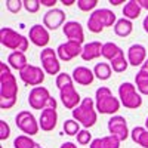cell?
Segmentation results:
<instances>
[{"label": "cell", "mask_w": 148, "mask_h": 148, "mask_svg": "<svg viewBox=\"0 0 148 148\" xmlns=\"http://www.w3.org/2000/svg\"><path fill=\"white\" fill-rule=\"evenodd\" d=\"M138 2H139V5H141L142 9H147L148 10V0H138Z\"/></svg>", "instance_id": "7bdbcfd3"}, {"label": "cell", "mask_w": 148, "mask_h": 148, "mask_svg": "<svg viewBox=\"0 0 148 148\" xmlns=\"http://www.w3.org/2000/svg\"><path fill=\"white\" fill-rule=\"evenodd\" d=\"M98 5V0H77V8L83 12L93 10Z\"/></svg>", "instance_id": "4dcf8cb0"}, {"label": "cell", "mask_w": 148, "mask_h": 148, "mask_svg": "<svg viewBox=\"0 0 148 148\" xmlns=\"http://www.w3.org/2000/svg\"><path fill=\"white\" fill-rule=\"evenodd\" d=\"M10 136V127L5 120H0V139L6 141Z\"/></svg>", "instance_id": "8d00e7d4"}, {"label": "cell", "mask_w": 148, "mask_h": 148, "mask_svg": "<svg viewBox=\"0 0 148 148\" xmlns=\"http://www.w3.org/2000/svg\"><path fill=\"white\" fill-rule=\"evenodd\" d=\"M28 39L33 45L39 46V47H45L47 46L49 40H51V36H49V31L45 25H40V24H36L30 28L28 33Z\"/></svg>", "instance_id": "9a60e30c"}, {"label": "cell", "mask_w": 148, "mask_h": 148, "mask_svg": "<svg viewBox=\"0 0 148 148\" xmlns=\"http://www.w3.org/2000/svg\"><path fill=\"white\" fill-rule=\"evenodd\" d=\"M65 22V12L61 10L58 8H53V9H49L45 16H43V25L47 28V30H58L62 24Z\"/></svg>", "instance_id": "5bb4252c"}, {"label": "cell", "mask_w": 148, "mask_h": 148, "mask_svg": "<svg viewBox=\"0 0 148 148\" xmlns=\"http://www.w3.org/2000/svg\"><path fill=\"white\" fill-rule=\"evenodd\" d=\"M40 6H42L40 0H24V9L30 14H37Z\"/></svg>", "instance_id": "1f68e13d"}, {"label": "cell", "mask_w": 148, "mask_h": 148, "mask_svg": "<svg viewBox=\"0 0 148 148\" xmlns=\"http://www.w3.org/2000/svg\"><path fill=\"white\" fill-rule=\"evenodd\" d=\"M64 132L68 135V136H77L80 133V125L79 121H76L74 119L65 120L64 121Z\"/></svg>", "instance_id": "f546056e"}, {"label": "cell", "mask_w": 148, "mask_h": 148, "mask_svg": "<svg viewBox=\"0 0 148 148\" xmlns=\"http://www.w3.org/2000/svg\"><path fill=\"white\" fill-rule=\"evenodd\" d=\"M102 43L101 42H89L83 46V52H82V59L83 61H93L96 58L102 56Z\"/></svg>", "instance_id": "ffe728a7"}, {"label": "cell", "mask_w": 148, "mask_h": 148, "mask_svg": "<svg viewBox=\"0 0 148 148\" xmlns=\"http://www.w3.org/2000/svg\"><path fill=\"white\" fill-rule=\"evenodd\" d=\"M15 125L22 133H25L27 136L37 135V132H39V129H40V125H39V121L36 120L34 114L30 113V111H25V110L19 111V113L16 114Z\"/></svg>", "instance_id": "ba28073f"}, {"label": "cell", "mask_w": 148, "mask_h": 148, "mask_svg": "<svg viewBox=\"0 0 148 148\" xmlns=\"http://www.w3.org/2000/svg\"><path fill=\"white\" fill-rule=\"evenodd\" d=\"M73 82H74V80H73V76H70V74H67V73H61V74H58V76H56V80H55L58 89L64 88L65 84L73 83Z\"/></svg>", "instance_id": "836d02e7"}, {"label": "cell", "mask_w": 148, "mask_h": 148, "mask_svg": "<svg viewBox=\"0 0 148 148\" xmlns=\"http://www.w3.org/2000/svg\"><path fill=\"white\" fill-rule=\"evenodd\" d=\"M73 80L76 82L77 84H82V86H89L93 83L95 80V74H93V70L88 68V67H76L73 70Z\"/></svg>", "instance_id": "d6986e66"}, {"label": "cell", "mask_w": 148, "mask_h": 148, "mask_svg": "<svg viewBox=\"0 0 148 148\" xmlns=\"http://www.w3.org/2000/svg\"><path fill=\"white\" fill-rule=\"evenodd\" d=\"M37 145L39 144L34 142L31 139V136H27V135H19V136H16L15 141H14L15 148H36Z\"/></svg>", "instance_id": "f1b7e54d"}, {"label": "cell", "mask_w": 148, "mask_h": 148, "mask_svg": "<svg viewBox=\"0 0 148 148\" xmlns=\"http://www.w3.org/2000/svg\"><path fill=\"white\" fill-rule=\"evenodd\" d=\"M18 83L6 62H0V108L9 110L16 104Z\"/></svg>", "instance_id": "6da1fadb"}, {"label": "cell", "mask_w": 148, "mask_h": 148, "mask_svg": "<svg viewBox=\"0 0 148 148\" xmlns=\"http://www.w3.org/2000/svg\"><path fill=\"white\" fill-rule=\"evenodd\" d=\"M61 3L65 6H71L73 3H77V0H61Z\"/></svg>", "instance_id": "b9f144b4"}, {"label": "cell", "mask_w": 148, "mask_h": 148, "mask_svg": "<svg viewBox=\"0 0 148 148\" xmlns=\"http://www.w3.org/2000/svg\"><path fill=\"white\" fill-rule=\"evenodd\" d=\"M135 82H136V89L141 95H148V71L145 68H139L136 77H135Z\"/></svg>", "instance_id": "484cf974"}, {"label": "cell", "mask_w": 148, "mask_h": 148, "mask_svg": "<svg viewBox=\"0 0 148 148\" xmlns=\"http://www.w3.org/2000/svg\"><path fill=\"white\" fill-rule=\"evenodd\" d=\"M144 64H145V65L148 67V58H147V61H145V62H144Z\"/></svg>", "instance_id": "bcb514c9"}, {"label": "cell", "mask_w": 148, "mask_h": 148, "mask_svg": "<svg viewBox=\"0 0 148 148\" xmlns=\"http://www.w3.org/2000/svg\"><path fill=\"white\" fill-rule=\"evenodd\" d=\"M40 3H42V6H47V8L53 9V6L56 5V0H40Z\"/></svg>", "instance_id": "f35d334b"}, {"label": "cell", "mask_w": 148, "mask_h": 148, "mask_svg": "<svg viewBox=\"0 0 148 148\" xmlns=\"http://www.w3.org/2000/svg\"><path fill=\"white\" fill-rule=\"evenodd\" d=\"M120 105H121L120 99L111 93V90L107 88V86H101V88L96 89V93H95V107H96L98 113L113 116V114H116L117 111L120 110Z\"/></svg>", "instance_id": "7a4b0ae2"}, {"label": "cell", "mask_w": 148, "mask_h": 148, "mask_svg": "<svg viewBox=\"0 0 148 148\" xmlns=\"http://www.w3.org/2000/svg\"><path fill=\"white\" fill-rule=\"evenodd\" d=\"M40 61H42V68L46 74L51 76H58L61 74V62L56 51H53L52 47H46L40 52Z\"/></svg>", "instance_id": "9c48e42d"}, {"label": "cell", "mask_w": 148, "mask_h": 148, "mask_svg": "<svg viewBox=\"0 0 148 148\" xmlns=\"http://www.w3.org/2000/svg\"><path fill=\"white\" fill-rule=\"evenodd\" d=\"M56 121H58V113L53 108H46L42 111L40 119H39V125L40 129L45 132H51L56 127Z\"/></svg>", "instance_id": "ac0fdd59"}, {"label": "cell", "mask_w": 148, "mask_h": 148, "mask_svg": "<svg viewBox=\"0 0 148 148\" xmlns=\"http://www.w3.org/2000/svg\"><path fill=\"white\" fill-rule=\"evenodd\" d=\"M93 74L99 80H108L111 77V74H113V68L107 62H98L93 68Z\"/></svg>", "instance_id": "4316f807"}, {"label": "cell", "mask_w": 148, "mask_h": 148, "mask_svg": "<svg viewBox=\"0 0 148 148\" xmlns=\"http://www.w3.org/2000/svg\"><path fill=\"white\" fill-rule=\"evenodd\" d=\"M145 129H147V130H148V117H147V119H145Z\"/></svg>", "instance_id": "f6af8a7d"}, {"label": "cell", "mask_w": 148, "mask_h": 148, "mask_svg": "<svg viewBox=\"0 0 148 148\" xmlns=\"http://www.w3.org/2000/svg\"><path fill=\"white\" fill-rule=\"evenodd\" d=\"M130 138L135 144H138L144 148H148V130L142 126H136L130 132Z\"/></svg>", "instance_id": "cb8c5ba5"}, {"label": "cell", "mask_w": 148, "mask_h": 148, "mask_svg": "<svg viewBox=\"0 0 148 148\" xmlns=\"http://www.w3.org/2000/svg\"><path fill=\"white\" fill-rule=\"evenodd\" d=\"M90 148H105L104 142H102V138H95L90 144Z\"/></svg>", "instance_id": "74e56055"}, {"label": "cell", "mask_w": 148, "mask_h": 148, "mask_svg": "<svg viewBox=\"0 0 148 148\" xmlns=\"http://www.w3.org/2000/svg\"><path fill=\"white\" fill-rule=\"evenodd\" d=\"M28 104L33 110H42V111L46 108L56 110V99L51 96V93L45 86H37V88H33L30 90Z\"/></svg>", "instance_id": "8992f818"}, {"label": "cell", "mask_w": 148, "mask_h": 148, "mask_svg": "<svg viewBox=\"0 0 148 148\" xmlns=\"http://www.w3.org/2000/svg\"><path fill=\"white\" fill-rule=\"evenodd\" d=\"M22 8H24V2H21V0H6V9L10 14H19Z\"/></svg>", "instance_id": "d6a6232c"}, {"label": "cell", "mask_w": 148, "mask_h": 148, "mask_svg": "<svg viewBox=\"0 0 148 148\" xmlns=\"http://www.w3.org/2000/svg\"><path fill=\"white\" fill-rule=\"evenodd\" d=\"M132 31H133V24L130 19L126 18H120L114 25V33L119 37H127L132 34Z\"/></svg>", "instance_id": "603a6c76"}, {"label": "cell", "mask_w": 148, "mask_h": 148, "mask_svg": "<svg viewBox=\"0 0 148 148\" xmlns=\"http://www.w3.org/2000/svg\"><path fill=\"white\" fill-rule=\"evenodd\" d=\"M45 76H46V73L43 71V68L37 67V65H31V64H28L19 73V79L24 82V84L34 86V88L40 86L45 82Z\"/></svg>", "instance_id": "8fae6325"}, {"label": "cell", "mask_w": 148, "mask_h": 148, "mask_svg": "<svg viewBox=\"0 0 148 148\" xmlns=\"http://www.w3.org/2000/svg\"><path fill=\"white\" fill-rule=\"evenodd\" d=\"M121 53H123L121 47L117 46V45L113 43V42H107V43H104V46H102V56H104L105 59H108L110 62H111L113 59H116L117 56H120Z\"/></svg>", "instance_id": "d4e9b609"}, {"label": "cell", "mask_w": 148, "mask_h": 148, "mask_svg": "<svg viewBox=\"0 0 148 148\" xmlns=\"http://www.w3.org/2000/svg\"><path fill=\"white\" fill-rule=\"evenodd\" d=\"M102 142H104V147L105 148H120V139L113 136V135H108V136H104L102 138Z\"/></svg>", "instance_id": "d590c367"}, {"label": "cell", "mask_w": 148, "mask_h": 148, "mask_svg": "<svg viewBox=\"0 0 148 148\" xmlns=\"http://www.w3.org/2000/svg\"><path fill=\"white\" fill-rule=\"evenodd\" d=\"M59 98H61V102H62V105L67 108V110H74L77 108L80 104H82V96L80 93L76 90V88H74V82L73 83H68L65 84L64 88L59 89Z\"/></svg>", "instance_id": "30bf717a"}, {"label": "cell", "mask_w": 148, "mask_h": 148, "mask_svg": "<svg viewBox=\"0 0 148 148\" xmlns=\"http://www.w3.org/2000/svg\"><path fill=\"white\" fill-rule=\"evenodd\" d=\"M71 114H73V119L79 121L84 129L92 127L98 120V111L95 107V101L89 96L83 98L82 104L77 108H74L71 111Z\"/></svg>", "instance_id": "3957f363"}, {"label": "cell", "mask_w": 148, "mask_h": 148, "mask_svg": "<svg viewBox=\"0 0 148 148\" xmlns=\"http://www.w3.org/2000/svg\"><path fill=\"white\" fill-rule=\"evenodd\" d=\"M92 133L88 130V129H83L80 130V133L77 135V142L80 145H88V144H92Z\"/></svg>", "instance_id": "e575fe53"}, {"label": "cell", "mask_w": 148, "mask_h": 148, "mask_svg": "<svg viewBox=\"0 0 148 148\" xmlns=\"http://www.w3.org/2000/svg\"><path fill=\"white\" fill-rule=\"evenodd\" d=\"M110 3L113 6H119L120 3H125V2H123V0H110Z\"/></svg>", "instance_id": "ee69618b"}, {"label": "cell", "mask_w": 148, "mask_h": 148, "mask_svg": "<svg viewBox=\"0 0 148 148\" xmlns=\"http://www.w3.org/2000/svg\"><path fill=\"white\" fill-rule=\"evenodd\" d=\"M36 148H43V147H42V145H37V147H36Z\"/></svg>", "instance_id": "7dc6e473"}, {"label": "cell", "mask_w": 148, "mask_h": 148, "mask_svg": "<svg viewBox=\"0 0 148 148\" xmlns=\"http://www.w3.org/2000/svg\"><path fill=\"white\" fill-rule=\"evenodd\" d=\"M82 52H83V46L80 43L70 42V40H67L65 43H61L56 49L59 61H64V62H68L73 58L82 55Z\"/></svg>", "instance_id": "4fadbf2b"}, {"label": "cell", "mask_w": 148, "mask_h": 148, "mask_svg": "<svg viewBox=\"0 0 148 148\" xmlns=\"http://www.w3.org/2000/svg\"><path fill=\"white\" fill-rule=\"evenodd\" d=\"M142 27H144V31L148 34V15L144 18V22H142Z\"/></svg>", "instance_id": "60d3db41"}, {"label": "cell", "mask_w": 148, "mask_h": 148, "mask_svg": "<svg viewBox=\"0 0 148 148\" xmlns=\"http://www.w3.org/2000/svg\"><path fill=\"white\" fill-rule=\"evenodd\" d=\"M110 65L114 73H125L129 67V61H127V58H125V53H121L120 56H117L116 59L111 61Z\"/></svg>", "instance_id": "83f0119b"}, {"label": "cell", "mask_w": 148, "mask_h": 148, "mask_svg": "<svg viewBox=\"0 0 148 148\" xmlns=\"http://www.w3.org/2000/svg\"><path fill=\"white\" fill-rule=\"evenodd\" d=\"M108 132L120 141H126L130 135L127 129V121L123 116H113L108 120Z\"/></svg>", "instance_id": "7c38bea8"}, {"label": "cell", "mask_w": 148, "mask_h": 148, "mask_svg": "<svg viewBox=\"0 0 148 148\" xmlns=\"http://www.w3.org/2000/svg\"><path fill=\"white\" fill-rule=\"evenodd\" d=\"M62 31H64L65 37L70 42H76V43H80V45L84 42L83 27H82V24L77 22V21H68V22H65L64 27H62Z\"/></svg>", "instance_id": "2e32d148"}, {"label": "cell", "mask_w": 148, "mask_h": 148, "mask_svg": "<svg viewBox=\"0 0 148 148\" xmlns=\"http://www.w3.org/2000/svg\"><path fill=\"white\" fill-rule=\"evenodd\" d=\"M117 16L113 10H110L107 8H101V9H95L89 19H88V28L90 33H101L105 27H114L117 22Z\"/></svg>", "instance_id": "277c9868"}, {"label": "cell", "mask_w": 148, "mask_h": 148, "mask_svg": "<svg viewBox=\"0 0 148 148\" xmlns=\"http://www.w3.org/2000/svg\"><path fill=\"white\" fill-rule=\"evenodd\" d=\"M8 65L10 68H14V70L21 73L24 68L28 65V61H27L25 53H24V52H12V53H9V56H8Z\"/></svg>", "instance_id": "44dd1931"}, {"label": "cell", "mask_w": 148, "mask_h": 148, "mask_svg": "<svg viewBox=\"0 0 148 148\" xmlns=\"http://www.w3.org/2000/svg\"><path fill=\"white\" fill-rule=\"evenodd\" d=\"M0 43L8 49H12L14 52H25L28 49L30 40L14 28L3 27L0 30Z\"/></svg>", "instance_id": "5b68a950"}, {"label": "cell", "mask_w": 148, "mask_h": 148, "mask_svg": "<svg viewBox=\"0 0 148 148\" xmlns=\"http://www.w3.org/2000/svg\"><path fill=\"white\" fill-rule=\"evenodd\" d=\"M127 61L132 67H142L147 61V49L144 45L135 43L127 49Z\"/></svg>", "instance_id": "e0dca14e"}, {"label": "cell", "mask_w": 148, "mask_h": 148, "mask_svg": "<svg viewBox=\"0 0 148 148\" xmlns=\"http://www.w3.org/2000/svg\"><path fill=\"white\" fill-rule=\"evenodd\" d=\"M59 148H77V145H76V144H73V142H64Z\"/></svg>", "instance_id": "ab89813d"}, {"label": "cell", "mask_w": 148, "mask_h": 148, "mask_svg": "<svg viewBox=\"0 0 148 148\" xmlns=\"http://www.w3.org/2000/svg\"><path fill=\"white\" fill-rule=\"evenodd\" d=\"M141 12H142V8L138 0H129V2H126L125 8H123V15H125L123 18L133 21V19L139 18Z\"/></svg>", "instance_id": "7402d4cb"}, {"label": "cell", "mask_w": 148, "mask_h": 148, "mask_svg": "<svg viewBox=\"0 0 148 148\" xmlns=\"http://www.w3.org/2000/svg\"><path fill=\"white\" fill-rule=\"evenodd\" d=\"M119 98L121 105H125V108L129 110H136L142 105V96L138 92L136 86L130 82H125L119 86Z\"/></svg>", "instance_id": "52a82bcc"}]
</instances>
